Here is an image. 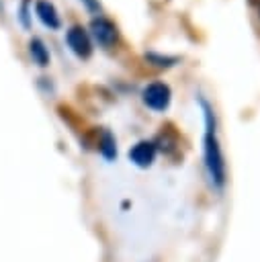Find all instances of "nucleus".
Listing matches in <instances>:
<instances>
[{"label": "nucleus", "mask_w": 260, "mask_h": 262, "mask_svg": "<svg viewBox=\"0 0 260 262\" xmlns=\"http://www.w3.org/2000/svg\"><path fill=\"white\" fill-rule=\"evenodd\" d=\"M201 108H203V123H205V131H203V162H205V172L207 178L211 182L213 188L223 190L225 182H227V166H225V156H223V147L217 135V117L213 106L201 98Z\"/></svg>", "instance_id": "1"}, {"label": "nucleus", "mask_w": 260, "mask_h": 262, "mask_svg": "<svg viewBox=\"0 0 260 262\" xmlns=\"http://www.w3.org/2000/svg\"><path fill=\"white\" fill-rule=\"evenodd\" d=\"M88 33H90V37H92V41L98 45V47H102V49H115L117 47V43H119V29H117V25L111 20V18H106V16H94L92 20H90V25H88Z\"/></svg>", "instance_id": "2"}, {"label": "nucleus", "mask_w": 260, "mask_h": 262, "mask_svg": "<svg viewBox=\"0 0 260 262\" xmlns=\"http://www.w3.org/2000/svg\"><path fill=\"white\" fill-rule=\"evenodd\" d=\"M141 100L149 111L164 113V111H168V106L172 102V90H170V86L166 82L156 80V82H149L141 90Z\"/></svg>", "instance_id": "3"}, {"label": "nucleus", "mask_w": 260, "mask_h": 262, "mask_svg": "<svg viewBox=\"0 0 260 262\" xmlns=\"http://www.w3.org/2000/svg\"><path fill=\"white\" fill-rule=\"evenodd\" d=\"M66 45L78 59H88L92 55V37L82 25H72L66 31Z\"/></svg>", "instance_id": "4"}, {"label": "nucleus", "mask_w": 260, "mask_h": 262, "mask_svg": "<svg viewBox=\"0 0 260 262\" xmlns=\"http://www.w3.org/2000/svg\"><path fill=\"white\" fill-rule=\"evenodd\" d=\"M158 156V145L149 139H141L129 149V162L137 168H149L156 162Z\"/></svg>", "instance_id": "5"}, {"label": "nucleus", "mask_w": 260, "mask_h": 262, "mask_svg": "<svg viewBox=\"0 0 260 262\" xmlns=\"http://www.w3.org/2000/svg\"><path fill=\"white\" fill-rule=\"evenodd\" d=\"M35 14H37L39 23L43 27H47L49 31L61 29V16H59V12H57V8H55L53 2H49V0H37L35 2Z\"/></svg>", "instance_id": "6"}, {"label": "nucleus", "mask_w": 260, "mask_h": 262, "mask_svg": "<svg viewBox=\"0 0 260 262\" xmlns=\"http://www.w3.org/2000/svg\"><path fill=\"white\" fill-rule=\"evenodd\" d=\"M29 55L33 59L35 66L39 68H47L49 61H51V53H49V47L45 45V41L41 37H33L29 41Z\"/></svg>", "instance_id": "7"}, {"label": "nucleus", "mask_w": 260, "mask_h": 262, "mask_svg": "<svg viewBox=\"0 0 260 262\" xmlns=\"http://www.w3.org/2000/svg\"><path fill=\"white\" fill-rule=\"evenodd\" d=\"M98 151H100V156L104 158V160H115L117 158V141H115V135L111 133V131H102V135H100V139H98Z\"/></svg>", "instance_id": "8"}, {"label": "nucleus", "mask_w": 260, "mask_h": 262, "mask_svg": "<svg viewBox=\"0 0 260 262\" xmlns=\"http://www.w3.org/2000/svg\"><path fill=\"white\" fill-rule=\"evenodd\" d=\"M145 61H147L149 66H154V68H172V66L178 61V57H174V55H162V53L149 51V53H145Z\"/></svg>", "instance_id": "9"}, {"label": "nucleus", "mask_w": 260, "mask_h": 262, "mask_svg": "<svg viewBox=\"0 0 260 262\" xmlns=\"http://www.w3.org/2000/svg\"><path fill=\"white\" fill-rule=\"evenodd\" d=\"M31 8H29V0H23L20 2V6H18V20H20V25L25 27V29H29L31 27Z\"/></svg>", "instance_id": "10"}, {"label": "nucleus", "mask_w": 260, "mask_h": 262, "mask_svg": "<svg viewBox=\"0 0 260 262\" xmlns=\"http://www.w3.org/2000/svg\"><path fill=\"white\" fill-rule=\"evenodd\" d=\"M80 2H82L90 12H96V14L100 12V2H98V0H80Z\"/></svg>", "instance_id": "11"}]
</instances>
